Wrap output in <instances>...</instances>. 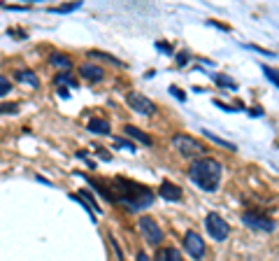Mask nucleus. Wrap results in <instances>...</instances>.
Returning <instances> with one entry per match:
<instances>
[{
    "mask_svg": "<svg viewBox=\"0 0 279 261\" xmlns=\"http://www.w3.org/2000/svg\"><path fill=\"white\" fill-rule=\"evenodd\" d=\"M184 250L191 254L193 259H202L205 257V243H202V238L195 231H186V235H184Z\"/></svg>",
    "mask_w": 279,
    "mask_h": 261,
    "instance_id": "8",
    "label": "nucleus"
},
{
    "mask_svg": "<svg viewBox=\"0 0 279 261\" xmlns=\"http://www.w3.org/2000/svg\"><path fill=\"white\" fill-rule=\"evenodd\" d=\"M19 103H0V115H17Z\"/></svg>",
    "mask_w": 279,
    "mask_h": 261,
    "instance_id": "17",
    "label": "nucleus"
},
{
    "mask_svg": "<svg viewBox=\"0 0 279 261\" xmlns=\"http://www.w3.org/2000/svg\"><path fill=\"white\" fill-rule=\"evenodd\" d=\"M172 147L182 154L184 159H195V156H200L205 152V145L198 143L195 138H189V135H174Z\"/></svg>",
    "mask_w": 279,
    "mask_h": 261,
    "instance_id": "3",
    "label": "nucleus"
},
{
    "mask_svg": "<svg viewBox=\"0 0 279 261\" xmlns=\"http://www.w3.org/2000/svg\"><path fill=\"white\" fill-rule=\"evenodd\" d=\"M17 80L24 82V84H30V87H37V84H40V82L35 80V75L30 70H19L17 72Z\"/></svg>",
    "mask_w": 279,
    "mask_h": 261,
    "instance_id": "14",
    "label": "nucleus"
},
{
    "mask_svg": "<svg viewBox=\"0 0 279 261\" xmlns=\"http://www.w3.org/2000/svg\"><path fill=\"white\" fill-rule=\"evenodd\" d=\"M116 147H123V149H128V152H135V145H131L128 140H123V138H116Z\"/></svg>",
    "mask_w": 279,
    "mask_h": 261,
    "instance_id": "21",
    "label": "nucleus"
},
{
    "mask_svg": "<svg viewBox=\"0 0 279 261\" xmlns=\"http://www.w3.org/2000/svg\"><path fill=\"white\" fill-rule=\"evenodd\" d=\"M205 229H207L209 238H214V240H226L228 233H230V229H228V224L221 219V217L217 215V212H209L207 219H205Z\"/></svg>",
    "mask_w": 279,
    "mask_h": 261,
    "instance_id": "4",
    "label": "nucleus"
},
{
    "mask_svg": "<svg viewBox=\"0 0 279 261\" xmlns=\"http://www.w3.org/2000/svg\"><path fill=\"white\" fill-rule=\"evenodd\" d=\"M9 91V82L5 80V77H2V75H0V96H5V93H7Z\"/></svg>",
    "mask_w": 279,
    "mask_h": 261,
    "instance_id": "22",
    "label": "nucleus"
},
{
    "mask_svg": "<svg viewBox=\"0 0 279 261\" xmlns=\"http://www.w3.org/2000/svg\"><path fill=\"white\" fill-rule=\"evenodd\" d=\"M189 177L195 182L202 191H214L221 180V163L214 159H198L189 168Z\"/></svg>",
    "mask_w": 279,
    "mask_h": 261,
    "instance_id": "1",
    "label": "nucleus"
},
{
    "mask_svg": "<svg viewBox=\"0 0 279 261\" xmlns=\"http://www.w3.org/2000/svg\"><path fill=\"white\" fill-rule=\"evenodd\" d=\"M158 196L166 198V201H179V198H182V189L170 184V182H163V184L158 187Z\"/></svg>",
    "mask_w": 279,
    "mask_h": 261,
    "instance_id": "11",
    "label": "nucleus"
},
{
    "mask_svg": "<svg viewBox=\"0 0 279 261\" xmlns=\"http://www.w3.org/2000/svg\"><path fill=\"white\" fill-rule=\"evenodd\" d=\"M202 133L207 135L209 140H214V143H217V145H223V147H233V145H230V143H226V140H221V138H217V135H214V133H209V131H202Z\"/></svg>",
    "mask_w": 279,
    "mask_h": 261,
    "instance_id": "20",
    "label": "nucleus"
},
{
    "mask_svg": "<svg viewBox=\"0 0 279 261\" xmlns=\"http://www.w3.org/2000/svg\"><path fill=\"white\" fill-rule=\"evenodd\" d=\"M138 229L144 233V238H147L151 245H158L163 240V231H161V226L156 224V219H151V217H140Z\"/></svg>",
    "mask_w": 279,
    "mask_h": 261,
    "instance_id": "6",
    "label": "nucleus"
},
{
    "mask_svg": "<svg viewBox=\"0 0 279 261\" xmlns=\"http://www.w3.org/2000/svg\"><path fill=\"white\" fill-rule=\"evenodd\" d=\"M170 91H172V93H174V96H177L179 100H186V96H184V91H182V89H177V87H172Z\"/></svg>",
    "mask_w": 279,
    "mask_h": 261,
    "instance_id": "23",
    "label": "nucleus"
},
{
    "mask_svg": "<svg viewBox=\"0 0 279 261\" xmlns=\"http://www.w3.org/2000/svg\"><path fill=\"white\" fill-rule=\"evenodd\" d=\"M242 222L256 231H275V222L261 212H242Z\"/></svg>",
    "mask_w": 279,
    "mask_h": 261,
    "instance_id": "7",
    "label": "nucleus"
},
{
    "mask_svg": "<svg viewBox=\"0 0 279 261\" xmlns=\"http://www.w3.org/2000/svg\"><path fill=\"white\" fill-rule=\"evenodd\" d=\"M126 103L131 105L135 112L140 115H144V117H151V115H156V105L147 98V96H142L138 91H131V93H126Z\"/></svg>",
    "mask_w": 279,
    "mask_h": 261,
    "instance_id": "5",
    "label": "nucleus"
},
{
    "mask_svg": "<svg viewBox=\"0 0 279 261\" xmlns=\"http://www.w3.org/2000/svg\"><path fill=\"white\" fill-rule=\"evenodd\" d=\"M116 187L121 191V196L116 198V201H121V205H126L128 210H138V207H147L154 203V194L147 189V187H140L135 182L131 180H121V177H116Z\"/></svg>",
    "mask_w": 279,
    "mask_h": 261,
    "instance_id": "2",
    "label": "nucleus"
},
{
    "mask_svg": "<svg viewBox=\"0 0 279 261\" xmlns=\"http://www.w3.org/2000/svg\"><path fill=\"white\" fill-rule=\"evenodd\" d=\"M214 82H217L219 87H226V89H233V91L237 89V84L233 80H228L226 75H214Z\"/></svg>",
    "mask_w": 279,
    "mask_h": 261,
    "instance_id": "16",
    "label": "nucleus"
},
{
    "mask_svg": "<svg viewBox=\"0 0 279 261\" xmlns=\"http://www.w3.org/2000/svg\"><path fill=\"white\" fill-rule=\"evenodd\" d=\"M79 2H72V5H63V7H56L54 12H58V14H68V12H72V9H77Z\"/></svg>",
    "mask_w": 279,
    "mask_h": 261,
    "instance_id": "19",
    "label": "nucleus"
},
{
    "mask_svg": "<svg viewBox=\"0 0 279 261\" xmlns=\"http://www.w3.org/2000/svg\"><path fill=\"white\" fill-rule=\"evenodd\" d=\"M49 63H52V65H58V68H65V70H68L70 65H72V63H70L68 56H61V54H54L52 58H49Z\"/></svg>",
    "mask_w": 279,
    "mask_h": 261,
    "instance_id": "15",
    "label": "nucleus"
},
{
    "mask_svg": "<svg viewBox=\"0 0 279 261\" xmlns=\"http://www.w3.org/2000/svg\"><path fill=\"white\" fill-rule=\"evenodd\" d=\"M123 133H126V135H131L133 140H140L142 145H154V140H151V138H149V135L144 133V131H140V128L131 126V124H128V126L123 128Z\"/></svg>",
    "mask_w": 279,
    "mask_h": 261,
    "instance_id": "12",
    "label": "nucleus"
},
{
    "mask_svg": "<svg viewBox=\"0 0 279 261\" xmlns=\"http://www.w3.org/2000/svg\"><path fill=\"white\" fill-rule=\"evenodd\" d=\"M158 261H184V259L174 247H167V250H163V252L158 254Z\"/></svg>",
    "mask_w": 279,
    "mask_h": 261,
    "instance_id": "13",
    "label": "nucleus"
},
{
    "mask_svg": "<svg viewBox=\"0 0 279 261\" xmlns=\"http://www.w3.org/2000/svg\"><path fill=\"white\" fill-rule=\"evenodd\" d=\"M88 133H96V135H107L110 131H112V126H110V121L107 119H100V117H93V119H88Z\"/></svg>",
    "mask_w": 279,
    "mask_h": 261,
    "instance_id": "10",
    "label": "nucleus"
},
{
    "mask_svg": "<svg viewBox=\"0 0 279 261\" xmlns=\"http://www.w3.org/2000/svg\"><path fill=\"white\" fill-rule=\"evenodd\" d=\"M138 261H151V259H149L144 252H140V254H138Z\"/></svg>",
    "mask_w": 279,
    "mask_h": 261,
    "instance_id": "24",
    "label": "nucleus"
},
{
    "mask_svg": "<svg viewBox=\"0 0 279 261\" xmlns=\"http://www.w3.org/2000/svg\"><path fill=\"white\" fill-rule=\"evenodd\" d=\"M263 72L268 75V80L275 82V87H279V72L277 70H272V68H268V65H263Z\"/></svg>",
    "mask_w": 279,
    "mask_h": 261,
    "instance_id": "18",
    "label": "nucleus"
},
{
    "mask_svg": "<svg viewBox=\"0 0 279 261\" xmlns=\"http://www.w3.org/2000/svg\"><path fill=\"white\" fill-rule=\"evenodd\" d=\"M79 75L88 82H100L105 77L103 68H98V65H93V63H82L79 65Z\"/></svg>",
    "mask_w": 279,
    "mask_h": 261,
    "instance_id": "9",
    "label": "nucleus"
}]
</instances>
